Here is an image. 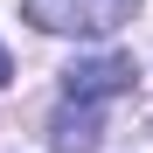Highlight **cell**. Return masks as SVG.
<instances>
[{"mask_svg": "<svg viewBox=\"0 0 153 153\" xmlns=\"http://www.w3.org/2000/svg\"><path fill=\"white\" fill-rule=\"evenodd\" d=\"M139 14V0H21V21H35L42 35H118Z\"/></svg>", "mask_w": 153, "mask_h": 153, "instance_id": "obj_1", "label": "cell"}, {"mask_svg": "<svg viewBox=\"0 0 153 153\" xmlns=\"http://www.w3.org/2000/svg\"><path fill=\"white\" fill-rule=\"evenodd\" d=\"M132 76H139L132 56H84V63L63 70V97H70V105H105V97H125V91H132Z\"/></svg>", "mask_w": 153, "mask_h": 153, "instance_id": "obj_2", "label": "cell"}, {"mask_svg": "<svg viewBox=\"0 0 153 153\" xmlns=\"http://www.w3.org/2000/svg\"><path fill=\"white\" fill-rule=\"evenodd\" d=\"M97 139H105V118H97V105H56V118H49V146L56 153H97Z\"/></svg>", "mask_w": 153, "mask_h": 153, "instance_id": "obj_3", "label": "cell"}, {"mask_svg": "<svg viewBox=\"0 0 153 153\" xmlns=\"http://www.w3.org/2000/svg\"><path fill=\"white\" fill-rule=\"evenodd\" d=\"M7 76H14V63H7V49H0V91H7Z\"/></svg>", "mask_w": 153, "mask_h": 153, "instance_id": "obj_4", "label": "cell"}]
</instances>
